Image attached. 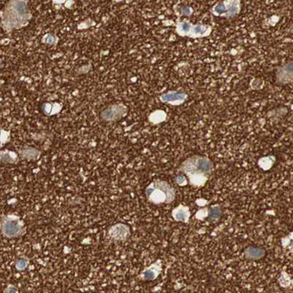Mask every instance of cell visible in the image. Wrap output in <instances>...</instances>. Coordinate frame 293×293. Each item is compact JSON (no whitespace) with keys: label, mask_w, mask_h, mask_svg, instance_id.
Masks as SVG:
<instances>
[{"label":"cell","mask_w":293,"mask_h":293,"mask_svg":"<svg viewBox=\"0 0 293 293\" xmlns=\"http://www.w3.org/2000/svg\"><path fill=\"white\" fill-rule=\"evenodd\" d=\"M29 18L28 0H11L5 11V23L11 27L24 25Z\"/></svg>","instance_id":"obj_1"},{"label":"cell","mask_w":293,"mask_h":293,"mask_svg":"<svg viewBox=\"0 0 293 293\" xmlns=\"http://www.w3.org/2000/svg\"><path fill=\"white\" fill-rule=\"evenodd\" d=\"M146 196L149 201L155 204L169 203L175 198V191L166 182L157 181L146 188Z\"/></svg>","instance_id":"obj_2"},{"label":"cell","mask_w":293,"mask_h":293,"mask_svg":"<svg viewBox=\"0 0 293 293\" xmlns=\"http://www.w3.org/2000/svg\"><path fill=\"white\" fill-rule=\"evenodd\" d=\"M2 234L8 238L18 237L25 232L24 223L18 216L8 215L2 219L1 223Z\"/></svg>","instance_id":"obj_3"},{"label":"cell","mask_w":293,"mask_h":293,"mask_svg":"<svg viewBox=\"0 0 293 293\" xmlns=\"http://www.w3.org/2000/svg\"><path fill=\"white\" fill-rule=\"evenodd\" d=\"M176 31L180 36L197 38L209 36L211 33V28L207 25H194L187 21H182L177 24Z\"/></svg>","instance_id":"obj_4"},{"label":"cell","mask_w":293,"mask_h":293,"mask_svg":"<svg viewBox=\"0 0 293 293\" xmlns=\"http://www.w3.org/2000/svg\"><path fill=\"white\" fill-rule=\"evenodd\" d=\"M241 0H224L220 3L216 4L212 8V14L216 17H233L240 13Z\"/></svg>","instance_id":"obj_5"},{"label":"cell","mask_w":293,"mask_h":293,"mask_svg":"<svg viewBox=\"0 0 293 293\" xmlns=\"http://www.w3.org/2000/svg\"><path fill=\"white\" fill-rule=\"evenodd\" d=\"M187 95L184 92L171 91V92H168L162 95V96L161 97V100H162V102L176 106L181 105V104H183L185 101Z\"/></svg>","instance_id":"obj_6"},{"label":"cell","mask_w":293,"mask_h":293,"mask_svg":"<svg viewBox=\"0 0 293 293\" xmlns=\"http://www.w3.org/2000/svg\"><path fill=\"white\" fill-rule=\"evenodd\" d=\"M124 114V109L121 106H113L103 111L101 117L107 121H112L122 117Z\"/></svg>","instance_id":"obj_7"},{"label":"cell","mask_w":293,"mask_h":293,"mask_svg":"<svg viewBox=\"0 0 293 293\" xmlns=\"http://www.w3.org/2000/svg\"><path fill=\"white\" fill-rule=\"evenodd\" d=\"M109 234L114 240H125L128 236L129 229L124 224H117L110 229Z\"/></svg>","instance_id":"obj_8"},{"label":"cell","mask_w":293,"mask_h":293,"mask_svg":"<svg viewBox=\"0 0 293 293\" xmlns=\"http://www.w3.org/2000/svg\"><path fill=\"white\" fill-rule=\"evenodd\" d=\"M172 216L176 221L187 223L190 217L189 209L183 205L178 206L172 212Z\"/></svg>","instance_id":"obj_9"},{"label":"cell","mask_w":293,"mask_h":293,"mask_svg":"<svg viewBox=\"0 0 293 293\" xmlns=\"http://www.w3.org/2000/svg\"><path fill=\"white\" fill-rule=\"evenodd\" d=\"M18 159V155L14 152L9 150L0 152V163L17 164Z\"/></svg>","instance_id":"obj_10"},{"label":"cell","mask_w":293,"mask_h":293,"mask_svg":"<svg viewBox=\"0 0 293 293\" xmlns=\"http://www.w3.org/2000/svg\"><path fill=\"white\" fill-rule=\"evenodd\" d=\"M197 170L201 173H209L211 171L212 163L206 158H199L196 161Z\"/></svg>","instance_id":"obj_11"},{"label":"cell","mask_w":293,"mask_h":293,"mask_svg":"<svg viewBox=\"0 0 293 293\" xmlns=\"http://www.w3.org/2000/svg\"><path fill=\"white\" fill-rule=\"evenodd\" d=\"M160 268L157 265H152L150 268H147L146 271H145L143 274L144 279L146 281H150V280L155 279L160 273Z\"/></svg>","instance_id":"obj_12"},{"label":"cell","mask_w":293,"mask_h":293,"mask_svg":"<svg viewBox=\"0 0 293 293\" xmlns=\"http://www.w3.org/2000/svg\"><path fill=\"white\" fill-rule=\"evenodd\" d=\"M264 255H265V251L262 249H257V248H249L246 252V256L248 259H260L264 256Z\"/></svg>","instance_id":"obj_13"},{"label":"cell","mask_w":293,"mask_h":293,"mask_svg":"<svg viewBox=\"0 0 293 293\" xmlns=\"http://www.w3.org/2000/svg\"><path fill=\"white\" fill-rule=\"evenodd\" d=\"M21 157L24 159H28V160H32V159H36L38 158L39 155H40V152L38 150H36L34 148H29L24 149L21 152Z\"/></svg>","instance_id":"obj_14"},{"label":"cell","mask_w":293,"mask_h":293,"mask_svg":"<svg viewBox=\"0 0 293 293\" xmlns=\"http://www.w3.org/2000/svg\"><path fill=\"white\" fill-rule=\"evenodd\" d=\"M165 117H166V114H165V112L161 111H157L156 112L152 114L151 118H150V120L151 122H153L155 123H160V122L163 121L165 119Z\"/></svg>","instance_id":"obj_15"},{"label":"cell","mask_w":293,"mask_h":293,"mask_svg":"<svg viewBox=\"0 0 293 293\" xmlns=\"http://www.w3.org/2000/svg\"><path fill=\"white\" fill-rule=\"evenodd\" d=\"M221 209L217 207H213L210 210V220H215V219H219L221 216Z\"/></svg>","instance_id":"obj_16"},{"label":"cell","mask_w":293,"mask_h":293,"mask_svg":"<svg viewBox=\"0 0 293 293\" xmlns=\"http://www.w3.org/2000/svg\"><path fill=\"white\" fill-rule=\"evenodd\" d=\"M29 260L27 259H19V260L17 261V263H16V268H17L18 271H23V270L25 269L27 266H28Z\"/></svg>","instance_id":"obj_17"},{"label":"cell","mask_w":293,"mask_h":293,"mask_svg":"<svg viewBox=\"0 0 293 293\" xmlns=\"http://www.w3.org/2000/svg\"><path fill=\"white\" fill-rule=\"evenodd\" d=\"M5 292H6V293H17V292H18V290H17V287H14V286H10V287H7Z\"/></svg>","instance_id":"obj_18"},{"label":"cell","mask_w":293,"mask_h":293,"mask_svg":"<svg viewBox=\"0 0 293 293\" xmlns=\"http://www.w3.org/2000/svg\"><path fill=\"white\" fill-rule=\"evenodd\" d=\"M0 142H4V139H2V130H0Z\"/></svg>","instance_id":"obj_19"}]
</instances>
